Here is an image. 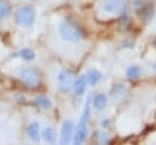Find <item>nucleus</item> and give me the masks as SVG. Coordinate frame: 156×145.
Listing matches in <instances>:
<instances>
[{
	"label": "nucleus",
	"mask_w": 156,
	"mask_h": 145,
	"mask_svg": "<svg viewBox=\"0 0 156 145\" xmlns=\"http://www.w3.org/2000/svg\"><path fill=\"white\" fill-rule=\"evenodd\" d=\"M58 33L65 40L71 41V43L79 41L80 39L84 38V33H83L82 28L71 19H63L60 23Z\"/></svg>",
	"instance_id": "nucleus-1"
},
{
	"label": "nucleus",
	"mask_w": 156,
	"mask_h": 145,
	"mask_svg": "<svg viewBox=\"0 0 156 145\" xmlns=\"http://www.w3.org/2000/svg\"><path fill=\"white\" fill-rule=\"evenodd\" d=\"M73 85V74L72 72L63 69L57 76V88L62 93H67L72 89Z\"/></svg>",
	"instance_id": "nucleus-5"
},
{
	"label": "nucleus",
	"mask_w": 156,
	"mask_h": 145,
	"mask_svg": "<svg viewBox=\"0 0 156 145\" xmlns=\"http://www.w3.org/2000/svg\"><path fill=\"white\" fill-rule=\"evenodd\" d=\"M139 74H140V68H139V66H135V65L129 66V67L127 68V71H126V76H127L128 78H130V79L138 78Z\"/></svg>",
	"instance_id": "nucleus-17"
},
{
	"label": "nucleus",
	"mask_w": 156,
	"mask_h": 145,
	"mask_svg": "<svg viewBox=\"0 0 156 145\" xmlns=\"http://www.w3.org/2000/svg\"><path fill=\"white\" fill-rule=\"evenodd\" d=\"M34 104H35L37 106L41 107V108H50V107L52 106L51 100H50L48 96H45V95H39V96H37V97L34 99Z\"/></svg>",
	"instance_id": "nucleus-13"
},
{
	"label": "nucleus",
	"mask_w": 156,
	"mask_h": 145,
	"mask_svg": "<svg viewBox=\"0 0 156 145\" xmlns=\"http://www.w3.org/2000/svg\"><path fill=\"white\" fill-rule=\"evenodd\" d=\"M27 135L32 141H39L40 139V126L38 122H33L27 127Z\"/></svg>",
	"instance_id": "nucleus-8"
},
{
	"label": "nucleus",
	"mask_w": 156,
	"mask_h": 145,
	"mask_svg": "<svg viewBox=\"0 0 156 145\" xmlns=\"http://www.w3.org/2000/svg\"><path fill=\"white\" fill-rule=\"evenodd\" d=\"M88 136V128H87V124H82V123H78L77 124V128H76V132L74 134L72 135V141L74 144H82L84 143V140L87 139Z\"/></svg>",
	"instance_id": "nucleus-7"
},
{
	"label": "nucleus",
	"mask_w": 156,
	"mask_h": 145,
	"mask_svg": "<svg viewBox=\"0 0 156 145\" xmlns=\"http://www.w3.org/2000/svg\"><path fill=\"white\" fill-rule=\"evenodd\" d=\"M106 104H107V97L105 94H98L95 95L94 100H93V105L96 110H104L106 107Z\"/></svg>",
	"instance_id": "nucleus-12"
},
{
	"label": "nucleus",
	"mask_w": 156,
	"mask_h": 145,
	"mask_svg": "<svg viewBox=\"0 0 156 145\" xmlns=\"http://www.w3.org/2000/svg\"><path fill=\"white\" fill-rule=\"evenodd\" d=\"M11 12V5L7 0H0V18H6Z\"/></svg>",
	"instance_id": "nucleus-14"
},
{
	"label": "nucleus",
	"mask_w": 156,
	"mask_h": 145,
	"mask_svg": "<svg viewBox=\"0 0 156 145\" xmlns=\"http://www.w3.org/2000/svg\"><path fill=\"white\" fill-rule=\"evenodd\" d=\"M21 80L28 87V88H37L40 84V73L35 67L32 66H24L18 72Z\"/></svg>",
	"instance_id": "nucleus-3"
},
{
	"label": "nucleus",
	"mask_w": 156,
	"mask_h": 145,
	"mask_svg": "<svg viewBox=\"0 0 156 145\" xmlns=\"http://www.w3.org/2000/svg\"><path fill=\"white\" fill-rule=\"evenodd\" d=\"M144 2H145V0H133V4H134L135 7H140V6H143Z\"/></svg>",
	"instance_id": "nucleus-18"
},
{
	"label": "nucleus",
	"mask_w": 156,
	"mask_h": 145,
	"mask_svg": "<svg viewBox=\"0 0 156 145\" xmlns=\"http://www.w3.org/2000/svg\"><path fill=\"white\" fill-rule=\"evenodd\" d=\"M100 7L107 13L122 15L126 10V2L124 0H101Z\"/></svg>",
	"instance_id": "nucleus-4"
},
{
	"label": "nucleus",
	"mask_w": 156,
	"mask_h": 145,
	"mask_svg": "<svg viewBox=\"0 0 156 145\" xmlns=\"http://www.w3.org/2000/svg\"><path fill=\"white\" fill-rule=\"evenodd\" d=\"M15 19L21 27H30L35 21V9L32 5H22L16 10Z\"/></svg>",
	"instance_id": "nucleus-2"
},
{
	"label": "nucleus",
	"mask_w": 156,
	"mask_h": 145,
	"mask_svg": "<svg viewBox=\"0 0 156 145\" xmlns=\"http://www.w3.org/2000/svg\"><path fill=\"white\" fill-rule=\"evenodd\" d=\"M85 87H87V79H85L84 76L79 77V78L73 83V85H72V88H73V90H74V93H76L77 95H83L84 91H85Z\"/></svg>",
	"instance_id": "nucleus-10"
},
{
	"label": "nucleus",
	"mask_w": 156,
	"mask_h": 145,
	"mask_svg": "<svg viewBox=\"0 0 156 145\" xmlns=\"http://www.w3.org/2000/svg\"><path fill=\"white\" fill-rule=\"evenodd\" d=\"M107 123H108V121H102V127H107L108 126Z\"/></svg>",
	"instance_id": "nucleus-19"
},
{
	"label": "nucleus",
	"mask_w": 156,
	"mask_h": 145,
	"mask_svg": "<svg viewBox=\"0 0 156 145\" xmlns=\"http://www.w3.org/2000/svg\"><path fill=\"white\" fill-rule=\"evenodd\" d=\"M73 121L72 119H67L63 122L62 128H61V138H60V143L61 144H68L72 140V135H73Z\"/></svg>",
	"instance_id": "nucleus-6"
},
{
	"label": "nucleus",
	"mask_w": 156,
	"mask_h": 145,
	"mask_svg": "<svg viewBox=\"0 0 156 145\" xmlns=\"http://www.w3.org/2000/svg\"><path fill=\"white\" fill-rule=\"evenodd\" d=\"M141 7V11L139 12L140 13V16L143 17V19L145 21V22H149L150 19H151V17H152V6L151 5H149V6H140Z\"/></svg>",
	"instance_id": "nucleus-16"
},
{
	"label": "nucleus",
	"mask_w": 156,
	"mask_h": 145,
	"mask_svg": "<svg viewBox=\"0 0 156 145\" xmlns=\"http://www.w3.org/2000/svg\"><path fill=\"white\" fill-rule=\"evenodd\" d=\"M40 134H41L43 139H44L46 143L52 144V143H55V140H56V132H55V129H54L52 127H45Z\"/></svg>",
	"instance_id": "nucleus-11"
},
{
	"label": "nucleus",
	"mask_w": 156,
	"mask_h": 145,
	"mask_svg": "<svg viewBox=\"0 0 156 145\" xmlns=\"http://www.w3.org/2000/svg\"><path fill=\"white\" fill-rule=\"evenodd\" d=\"M84 77L87 79V83H89L90 85H95L96 83L100 82V79L102 78V74H101L100 71H98L95 68H91V69H89L87 72V74Z\"/></svg>",
	"instance_id": "nucleus-9"
},
{
	"label": "nucleus",
	"mask_w": 156,
	"mask_h": 145,
	"mask_svg": "<svg viewBox=\"0 0 156 145\" xmlns=\"http://www.w3.org/2000/svg\"><path fill=\"white\" fill-rule=\"evenodd\" d=\"M18 56L21 58L26 60V61H32V60L35 58V52L32 49H29V48H24V49L18 51Z\"/></svg>",
	"instance_id": "nucleus-15"
}]
</instances>
